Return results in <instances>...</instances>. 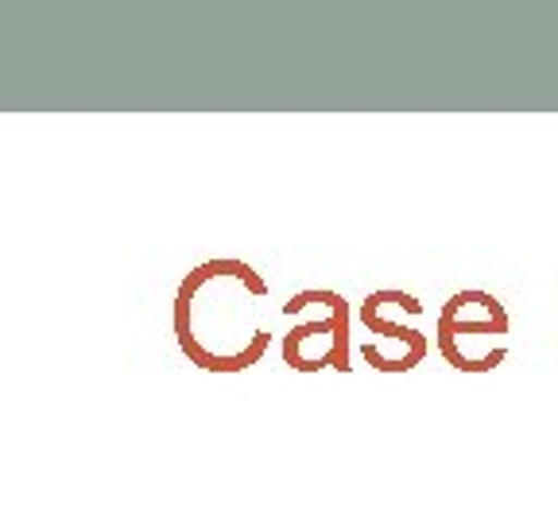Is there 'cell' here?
<instances>
[{
	"label": "cell",
	"instance_id": "obj_1",
	"mask_svg": "<svg viewBox=\"0 0 558 523\" xmlns=\"http://www.w3.org/2000/svg\"><path fill=\"white\" fill-rule=\"evenodd\" d=\"M268 283L244 260H206L174 295L179 349L206 373H244L268 353Z\"/></svg>",
	"mask_w": 558,
	"mask_h": 523
},
{
	"label": "cell",
	"instance_id": "obj_2",
	"mask_svg": "<svg viewBox=\"0 0 558 523\" xmlns=\"http://www.w3.org/2000/svg\"><path fill=\"white\" fill-rule=\"evenodd\" d=\"M288 333L279 341V353L295 373H323L338 368L349 373V303L338 291L306 288L283 303Z\"/></svg>",
	"mask_w": 558,
	"mask_h": 523
},
{
	"label": "cell",
	"instance_id": "obj_3",
	"mask_svg": "<svg viewBox=\"0 0 558 523\" xmlns=\"http://www.w3.org/2000/svg\"><path fill=\"white\" fill-rule=\"evenodd\" d=\"M508 311L488 291H458L438 314V353L458 373H493L508 357Z\"/></svg>",
	"mask_w": 558,
	"mask_h": 523
},
{
	"label": "cell",
	"instance_id": "obj_4",
	"mask_svg": "<svg viewBox=\"0 0 558 523\" xmlns=\"http://www.w3.org/2000/svg\"><path fill=\"white\" fill-rule=\"evenodd\" d=\"M357 318L368 333L365 345H361V357L376 373H411L418 361L427 357V333L415 326L423 318V303L408 291H373L361 303Z\"/></svg>",
	"mask_w": 558,
	"mask_h": 523
}]
</instances>
